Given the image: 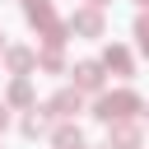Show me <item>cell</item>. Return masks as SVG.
Listing matches in <instances>:
<instances>
[{
	"label": "cell",
	"mask_w": 149,
	"mask_h": 149,
	"mask_svg": "<svg viewBox=\"0 0 149 149\" xmlns=\"http://www.w3.org/2000/svg\"><path fill=\"white\" fill-rule=\"evenodd\" d=\"M5 121H9V116H5V107H0V130H5Z\"/></svg>",
	"instance_id": "obj_12"
},
{
	"label": "cell",
	"mask_w": 149,
	"mask_h": 149,
	"mask_svg": "<svg viewBox=\"0 0 149 149\" xmlns=\"http://www.w3.org/2000/svg\"><path fill=\"white\" fill-rule=\"evenodd\" d=\"M51 112H56V116H74V112H79V88L56 93V98H51Z\"/></svg>",
	"instance_id": "obj_3"
},
{
	"label": "cell",
	"mask_w": 149,
	"mask_h": 149,
	"mask_svg": "<svg viewBox=\"0 0 149 149\" xmlns=\"http://www.w3.org/2000/svg\"><path fill=\"white\" fill-rule=\"evenodd\" d=\"M28 98H33V93H28V79H19V84L9 88V102H28Z\"/></svg>",
	"instance_id": "obj_10"
},
{
	"label": "cell",
	"mask_w": 149,
	"mask_h": 149,
	"mask_svg": "<svg viewBox=\"0 0 149 149\" xmlns=\"http://www.w3.org/2000/svg\"><path fill=\"white\" fill-rule=\"evenodd\" d=\"M102 61H107V70H116V74H130V56H126L121 47H107V56H102Z\"/></svg>",
	"instance_id": "obj_5"
},
{
	"label": "cell",
	"mask_w": 149,
	"mask_h": 149,
	"mask_svg": "<svg viewBox=\"0 0 149 149\" xmlns=\"http://www.w3.org/2000/svg\"><path fill=\"white\" fill-rule=\"evenodd\" d=\"M23 130H28V135H42V130H47V116H42V112L23 116Z\"/></svg>",
	"instance_id": "obj_9"
},
{
	"label": "cell",
	"mask_w": 149,
	"mask_h": 149,
	"mask_svg": "<svg viewBox=\"0 0 149 149\" xmlns=\"http://www.w3.org/2000/svg\"><path fill=\"white\" fill-rule=\"evenodd\" d=\"M70 28H79V33H102V19H98V9H79V14L70 19Z\"/></svg>",
	"instance_id": "obj_4"
},
{
	"label": "cell",
	"mask_w": 149,
	"mask_h": 149,
	"mask_svg": "<svg viewBox=\"0 0 149 149\" xmlns=\"http://www.w3.org/2000/svg\"><path fill=\"white\" fill-rule=\"evenodd\" d=\"M56 149H84V135H79L74 126H61V130H56Z\"/></svg>",
	"instance_id": "obj_7"
},
{
	"label": "cell",
	"mask_w": 149,
	"mask_h": 149,
	"mask_svg": "<svg viewBox=\"0 0 149 149\" xmlns=\"http://www.w3.org/2000/svg\"><path fill=\"white\" fill-rule=\"evenodd\" d=\"M74 84L79 88H102V65H93V61L74 65Z\"/></svg>",
	"instance_id": "obj_2"
},
{
	"label": "cell",
	"mask_w": 149,
	"mask_h": 149,
	"mask_svg": "<svg viewBox=\"0 0 149 149\" xmlns=\"http://www.w3.org/2000/svg\"><path fill=\"white\" fill-rule=\"evenodd\" d=\"M144 5H149V0H144Z\"/></svg>",
	"instance_id": "obj_15"
},
{
	"label": "cell",
	"mask_w": 149,
	"mask_h": 149,
	"mask_svg": "<svg viewBox=\"0 0 149 149\" xmlns=\"http://www.w3.org/2000/svg\"><path fill=\"white\" fill-rule=\"evenodd\" d=\"M112 144H116V149H135V144H140V130H135V126H116V130H112Z\"/></svg>",
	"instance_id": "obj_6"
},
{
	"label": "cell",
	"mask_w": 149,
	"mask_h": 149,
	"mask_svg": "<svg viewBox=\"0 0 149 149\" xmlns=\"http://www.w3.org/2000/svg\"><path fill=\"white\" fill-rule=\"evenodd\" d=\"M107 149H112V144H107Z\"/></svg>",
	"instance_id": "obj_14"
},
{
	"label": "cell",
	"mask_w": 149,
	"mask_h": 149,
	"mask_svg": "<svg viewBox=\"0 0 149 149\" xmlns=\"http://www.w3.org/2000/svg\"><path fill=\"white\" fill-rule=\"evenodd\" d=\"M93 5H107V0H93Z\"/></svg>",
	"instance_id": "obj_13"
},
{
	"label": "cell",
	"mask_w": 149,
	"mask_h": 149,
	"mask_svg": "<svg viewBox=\"0 0 149 149\" xmlns=\"http://www.w3.org/2000/svg\"><path fill=\"white\" fill-rule=\"evenodd\" d=\"M135 37H140V47L149 51V19H140V23H135Z\"/></svg>",
	"instance_id": "obj_11"
},
{
	"label": "cell",
	"mask_w": 149,
	"mask_h": 149,
	"mask_svg": "<svg viewBox=\"0 0 149 149\" xmlns=\"http://www.w3.org/2000/svg\"><path fill=\"white\" fill-rule=\"evenodd\" d=\"M130 112H140V98L135 93H102L98 98V116L102 121H126Z\"/></svg>",
	"instance_id": "obj_1"
},
{
	"label": "cell",
	"mask_w": 149,
	"mask_h": 149,
	"mask_svg": "<svg viewBox=\"0 0 149 149\" xmlns=\"http://www.w3.org/2000/svg\"><path fill=\"white\" fill-rule=\"evenodd\" d=\"M5 61H9V70H19V74H23V70H28V65H33L37 56H33V51H23V47H14V51H9Z\"/></svg>",
	"instance_id": "obj_8"
}]
</instances>
